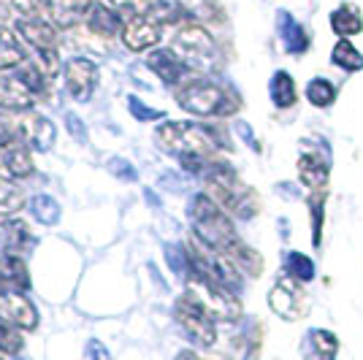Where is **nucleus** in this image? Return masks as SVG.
Here are the masks:
<instances>
[{"label":"nucleus","instance_id":"obj_19","mask_svg":"<svg viewBox=\"0 0 363 360\" xmlns=\"http://www.w3.org/2000/svg\"><path fill=\"white\" fill-rule=\"evenodd\" d=\"M179 9L193 19L201 22H212V25H223L225 22V11L217 0H177Z\"/></svg>","mask_w":363,"mask_h":360},{"label":"nucleus","instance_id":"obj_3","mask_svg":"<svg viewBox=\"0 0 363 360\" xmlns=\"http://www.w3.org/2000/svg\"><path fill=\"white\" fill-rule=\"evenodd\" d=\"M177 103L198 117H228L239 111L236 92L212 84V81H190L182 90H177Z\"/></svg>","mask_w":363,"mask_h":360},{"label":"nucleus","instance_id":"obj_10","mask_svg":"<svg viewBox=\"0 0 363 360\" xmlns=\"http://www.w3.org/2000/svg\"><path fill=\"white\" fill-rule=\"evenodd\" d=\"M0 317L6 322H11V325L25 330H33L38 325V312H35V306L22 293L0 290Z\"/></svg>","mask_w":363,"mask_h":360},{"label":"nucleus","instance_id":"obj_6","mask_svg":"<svg viewBox=\"0 0 363 360\" xmlns=\"http://www.w3.org/2000/svg\"><path fill=\"white\" fill-rule=\"evenodd\" d=\"M177 320L179 325L187 330V336L198 342L201 347H212L217 342V330H214V317L201 306V300L193 293H184L177 300Z\"/></svg>","mask_w":363,"mask_h":360},{"label":"nucleus","instance_id":"obj_24","mask_svg":"<svg viewBox=\"0 0 363 360\" xmlns=\"http://www.w3.org/2000/svg\"><path fill=\"white\" fill-rule=\"evenodd\" d=\"M6 249L11 252V255H22V252H28V249H33V236L30 230H28V225L25 223H19V220H14V223H9L6 225Z\"/></svg>","mask_w":363,"mask_h":360},{"label":"nucleus","instance_id":"obj_8","mask_svg":"<svg viewBox=\"0 0 363 360\" xmlns=\"http://www.w3.org/2000/svg\"><path fill=\"white\" fill-rule=\"evenodd\" d=\"M269 303L282 320H301L309 312V296L293 276H285L274 285V290L269 293Z\"/></svg>","mask_w":363,"mask_h":360},{"label":"nucleus","instance_id":"obj_16","mask_svg":"<svg viewBox=\"0 0 363 360\" xmlns=\"http://www.w3.org/2000/svg\"><path fill=\"white\" fill-rule=\"evenodd\" d=\"M298 176L306 187H312V190H323L325 187V181H328V163L320 157V154H312V152H306L298 157Z\"/></svg>","mask_w":363,"mask_h":360},{"label":"nucleus","instance_id":"obj_30","mask_svg":"<svg viewBox=\"0 0 363 360\" xmlns=\"http://www.w3.org/2000/svg\"><path fill=\"white\" fill-rule=\"evenodd\" d=\"M306 98L312 101V106L325 108V106L333 103V98H336V87H333L328 79H315V81H309V87H306Z\"/></svg>","mask_w":363,"mask_h":360},{"label":"nucleus","instance_id":"obj_4","mask_svg":"<svg viewBox=\"0 0 363 360\" xmlns=\"http://www.w3.org/2000/svg\"><path fill=\"white\" fill-rule=\"evenodd\" d=\"M157 141L160 147H166V152H174L179 157H206L220 150L217 133L196 122H166L163 128H157Z\"/></svg>","mask_w":363,"mask_h":360},{"label":"nucleus","instance_id":"obj_9","mask_svg":"<svg viewBox=\"0 0 363 360\" xmlns=\"http://www.w3.org/2000/svg\"><path fill=\"white\" fill-rule=\"evenodd\" d=\"M65 81H68V92L74 95L76 101H90L95 81H98V68L95 62H90L87 57H71L65 62Z\"/></svg>","mask_w":363,"mask_h":360},{"label":"nucleus","instance_id":"obj_27","mask_svg":"<svg viewBox=\"0 0 363 360\" xmlns=\"http://www.w3.org/2000/svg\"><path fill=\"white\" fill-rule=\"evenodd\" d=\"M30 214L41 225H57L60 223V206L52 196H33L30 198Z\"/></svg>","mask_w":363,"mask_h":360},{"label":"nucleus","instance_id":"obj_31","mask_svg":"<svg viewBox=\"0 0 363 360\" xmlns=\"http://www.w3.org/2000/svg\"><path fill=\"white\" fill-rule=\"evenodd\" d=\"M22 333L16 330V325L11 322H6L3 317H0V352H6V355H16V352H22Z\"/></svg>","mask_w":363,"mask_h":360},{"label":"nucleus","instance_id":"obj_26","mask_svg":"<svg viewBox=\"0 0 363 360\" xmlns=\"http://www.w3.org/2000/svg\"><path fill=\"white\" fill-rule=\"evenodd\" d=\"M90 28L98 35L111 38V35H117V30H120V19H117L114 11H108L104 3H95L90 11Z\"/></svg>","mask_w":363,"mask_h":360},{"label":"nucleus","instance_id":"obj_22","mask_svg":"<svg viewBox=\"0 0 363 360\" xmlns=\"http://www.w3.org/2000/svg\"><path fill=\"white\" fill-rule=\"evenodd\" d=\"M225 257L236 269L244 271V274H250V276H260V271H263V257L257 255L255 249H250L244 241H236Z\"/></svg>","mask_w":363,"mask_h":360},{"label":"nucleus","instance_id":"obj_5","mask_svg":"<svg viewBox=\"0 0 363 360\" xmlns=\"http://www.w3.org/2000/svg\"><path fill=\"white\" fill-rule=\"evenodd\" d=\"M187 282H190V290H187V293H193V296L201 300V306H203L214 320L233 322V320L242 317V303L230 296L228 287L214 285V282L201 279V276H187Z\"/></svg>","mask_w":363,"mask_h":360},{"label":"nucleus","instance_id":"obj_37","mask_svg":"<svg viewBox=\"0 0 363 360\" xmlns=\"http://www.w3.org/2000/svg\"><path fill=\"white\" fill-rule=\"evenodd\" d=\"M11 6L22 16H38L44 11V0H11Z\"/></svg>","mask_w":363,"mask_h":360},{"label":"nucleus","instance_id":"obj_29","mask_svg":"<svg viewBox=\"0 0 363 360\" xmlns=\"http://www.w3.org/2000/svg\"><path fill=\"white\" fill-rule=\"evenodd\" d=\"M331 57H333V62H336L339 68H345V71H361L363 68V55L350 44V41H339V44L333 46Z\"/></svg>","mask_w":363,"mask_h":360},{"label":"nucleus","instance_id":"obj_12","mask_svg":"<svg viewBox=\"0 0 363 360\" xmlns=\"http://www.w3.org/2000/svg\"><path fill=\"white\" fill-rule=\"evenodd\" d=\"M0 290H9V293L30 290V274H28V266L19 255L0 257Z\"/></svg>","mask_w":363,"mask_h":360},{"label":"nucleus","instance_id":"obj_18","mask_svg":"<svg viewBox=\"0 0 363 360\" xmlns=\"http://www.w3.org/2000/svg\"><path fill=\"white\" fill-rule=\"evenodd\" d=\"M33 98L30 90L19 81V79H9V76H0V108H30Z\"/></svg>","mask_w":363,"mask_h":360},{"label":"nucleus","instance_id":"obj_17","mask_svg":"<svg viewBox=\"0 0 363 360\" xmlns=\"http://www.w3.org/2000/svg\"><path fill=\"white\" fill-rule=\"evenodd\" d=\"M55 125L41 117V114H30L28 120H25V138L30 141L33 150L38 152H46L52 150V144H55Z\"/></svg>","mask_w":363,"mask_h":360},{"label":"nucleus","instance_id":"obj_38","mask_svg":"<svg viewBox=\"0 0 363 360\" xmlns=\"http://www.w3.org/2000/svg\"><path fill=\"white\" fill-rule=\"evenodd\" d=\"M108 168H111V174H114V176H120V179H125V181H133V179H136V174H133V165L125 163L122 157L111 160V163H108Z\"/></svg>","mask_w":363,"mask_h":360},{"label":"nucleus","instance_id":"obj_33","mask_svg":"<svg viewBox=\"0 0 363 360\" xmlns=\"http://www.w3.org/2000/svg\"><path fill=\"white\" fill-rule=\"evenodd\" d=\"M16 79H19V81H22V84H25L30 92L44 90V76H41V71H38L35 65H25V68H19Z\"/></svg>","mask_w":363,"mask_h":360},{"label":"nucleus","instance_id":"obj_15","mask_svg":"<svg viewBox=\"0 0 363 360\" xmlns=\"http://www.w3.org/2000/svg\"><path fill=\"white\" fill-rule=\"evenodd\" d=\"M16 30L22 33L33 46H35V52H46V49H55L57 46V30L44 22V19H19L16 22Z\"/></svg>","mask_w":363,"mask_h":360},{"label":"nucleus","instance_id":"obj_40","mask_svg":"<svg viewBox=\"0 0 363 360\" xmlns=\"http://www.w3.org/2000/svg\"><path fill=\"white\" fill-rule=\"evenodd\" d=\"M11 135H14V128H11V122L0 120V147H3V144H9V141H11Z\"/></svg>","mask_w":363,"mask_h":360},{"label":"nucleus","instance_id":"obj_13","mask_svg":"<svg viewBox=\"0 0 363 360\" xmlns=\"http://www.w3.org/2000/svg\"><path fill=\"white\" fill-rule=\"evenodd\" d=\"M0 163L6 165V171L14 176V179H25L33 174V157L30 150L22 144V141H9L0 147Z\"/></svg>","mask_w":363,"mask_h":360},{"label":"nucleus","instance_id":"obj_7","mask_svg":"<svg viewBox=\"0 0 363 360\" xmlns=\"http://www.w3.org/2000/svg\"><path fill=\"white\" fill-rule=\"evenodd\" d=\"M174 49L179 52V57L184 62L193 65H209L217 55V44H214L212 33L201 25H187L177 33L174 38Z\"/></svg>","mask_w":363,"mask_h":360},{"label":"nucleus","instance_id":"obj_23","mask_svg":"<svg viewBox=\"0 0 363 360\" xmlns=\"http://www.w3.org/2000/svg\"><path fill=\"white\" fill-rule=\"evenodd\" d=\"M331 28L333 33H339V35H355V33L363 30V19H361V11L355 9V6H339L336 11L331 14Z\"/></svg>","mask_w":363,"mask_h":360},{"label":"nucleus","instance_id":"obj_39","mask_svg":"<svg viewBox=\"0 0 363 360\" xmlns=\"http://www.w3.org/2000/svg\"><path fill=\"white\" fill-rule=\"evenodd\" d=\"M65 125H68V133L76 135V141H84L87 138V130H84V125H82V120L76 114H65Z\"/></svg>","mask_w":363,"mask_h":360},{"label":"nucleus","instance_id":"obj_1","mask_svg":"<svg viewBox=\"0 0 363 360\" xmlns=\"http://www.w3.org/2000/svg\"><path fill=\"white\" fill-rule=\"evenodd\" d=\"M190 220H193V230H196L198 241L206 244L214 252L228 255L230 247L239 241L230 217L209 196L193 198V203H190Z\"/></svg>","mask_w":363,"mask_h":360},{"label":"nucleus","instance_id":"obj_36","mask_svg":"<svg viewBox=\"0 0 363 360\" xmlns=\"http://www.w3.org/2000/svg\"><path fill=\"white\" fill-rule=\"evenodd\" d=\"M128 106H130V114L141 122H150V120H157V117H163V111H157V108H150L147 103H141L136 95H130L128 98Z\"/></svg>","mask_w":363,"mask_h":360},{"label":"nucleus","instance_id":"obj_25","mask_svg":"<svg viewBox=\"0 0 363 360\" xmlns=\"http://www.w3.org/2000/svg\"><path fill=\"white\" fill-rule=\"evenodd\" d=\"M272 101H274V106H279V108H290V106H296V101H298L296 84H293V79H290L285 71H279V74L272 79Z\"/></svg>","mask_w":363,"mask_h":360},{"label":"nucleus","instance_id":"obj_34","mask_svg":"<svg viewBox=\"0 0 363 360\" xmlns=\"http://www.w3.org/2000/svg\"><path fill=\"white\" fill-rule=\"evenodd\" d=\"M288 269H290V276H293V279H298V282L312 279V263H309V257L290 255L288 257Z\"/></svg>","mask_w":363,"mask_h":360},{"label":"nucleus","instance_id":"obj_32","mask_svg":"<svg viewBox=\"0 0 363 360\" xmlns=\"http://www.w3.org/2000/svg\"><path fill=\"white\" fill-rule=\"evenodd\" d=\"M22 190L9 179H0V211H16L22 206Z\"/></svg>","mask_w":363,"mask_h":360},{"label":"nucleus","instance_id":"obj_11","mask_svg":"<svg viewBox=\"0 0 363 360\" xmlns=\"http://www.w3.org/2000/svg\"><path fill=\"white\" fill-rule=\"evenodd\" d=\"M122 38H125V46L130 49V52H147L150 46H155L160 41V25L150 19V16H133L128 25H125V33H122Z\"/></svg>","mask_w":363,"mask_h":360},{"label":"nucleus","instance_id":"obj_41","mask_svg":"<svg viewBox=\"0 0 363 360\" xmlns=\"http://www.w3.org/2000/svg\"><path fill=\"white\" fill-rule=\"evenodd\" d=\"M177 360H201L196 355V352H190V349H184V352H179V355H177Z\"/></svg>","mask_w":363,"mask_h":360},{"label":"nucleus","instance_id":"obj_14","mask_svg":"<svg viewBox=\"0 0 363 360\" xmlns=\"http://www.w3.org/2000/svg\"><path fill=\"white\" fill-rule=\"evenodd\" d=\"M147 65H150V71H155L166 84H177L182 79V74L187 71L184 60L177 57V52H171V49H157V52H152L150 57H147Z\"/></svg>","mask_w":363,"mask_h":360},{"label":"nucleus","instance_id":"obj_20","mask_svg":"<svg viewBox=\"0 0 363 360\" xmlns=\"http://www.w3.org/2000/svg\"><path fill=\"white\" fill-rule=\"evenodd\" d=\"M25 60H28L25 46L16 41L14 33L9 30V28H0V71L19 68Z\"/></svg>","mask_w":363,"mask_h":360},{"label":"nucleus","instance_id":"obj_35","mask_svg":"<svg viewBox=\"0 0 363 360\" xmlns=\"http://www.w3.org/2000/svg\"><path fill=\"white\" fill-rule=\"evenodd\" d=\"M111 6L120 14H130V16H144L152 9L150 0H111Z\"/></svg>","mask_w":363,"mask_h":360},{"label":"nucleus","instance_id":"obj_21","mask_svg":"<svg viewBox=\"0 0 363 360\" xmlns=\"http://www.w3.org/2000/svg\"><path fill=\"white\" fill-rule=\"evenodd\" d=\"M95 0H49V11L60 25H71L84 14H90Z\"/></svg>","mask_w":363,"mask_h":360},{"label":"nucleus","instance_id":"obj_28","mask_svg":"<svg viewBox=\"0 0 363 360\" xmlns=\"http://www.w3.org/2000/svg\"><path fill=\"white\" fill-rule=\"evenodd\" d=\"M312 349L320 355V360H333L336 349H339V342L328 330H312L309 339H306V352H312Z\"/></svg>","mask_w":363,"mask_h":360},{"label":"nucleus","instance_id":"obj_2","mask_svg":"<svg viewBox=\"0 0 363 360\" xmlns=\"http://www.w3.org/2000/svg\"><path fill=\"white\" fill-rule=\"evenodd\" d=\"M206 190L209 198L228 214H236V217H255L260 203L252 187H247L230 168L225 165H214L212 171L206 174Z\"/></svg>","mask_w":363,"mask_h":360}]
</instances>
